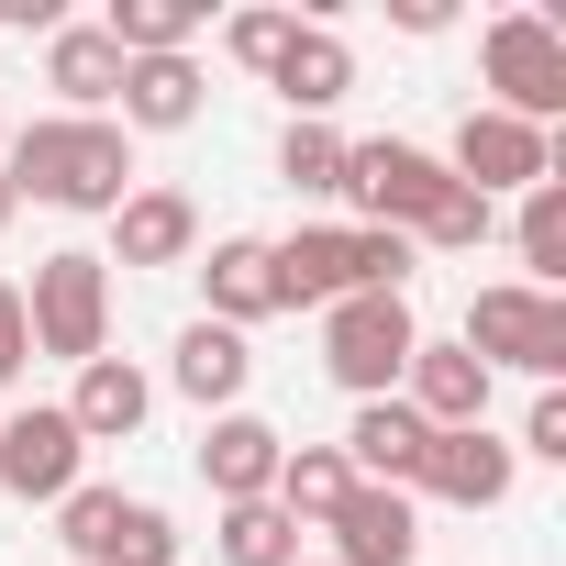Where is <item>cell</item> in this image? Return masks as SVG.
<instances>
[{
	"label": "cell",
	"mask_w": 566,
	"mask_h": 566,
	"mask_svg": "<svg viewBox=\"0 0 566 566\" xmlns=\"http://www.w3.org/2000/svg\"><path fill=\"white\" fill-rule=\"evenodd\" d=\"M444 178L478 189V200H500V189H544V178H555V145H544L533 123H511V112H467Z\"/></svg>",
	"instance_id": "obj_9"
},
{
	"label": "cell",
	"mask_w": 566,
	"mask_h": 566,
	"mask_svg": "<svg viewBox=\"0 0 566 566\" xmlns=\"http://www.w3.org/2000/svg\"><path fill=\"white\" fill-rule=\"evenodd\" d=\"M266 78H277V101H290V123H323V112L356 90V56H345V34H334V23H301V34H290V56H277Z\"/></svg>",
	"instance_id": "obj_20"
},
{
	"label": "cell",
	"mask_w": 566,
	"mask_h": 566,
	"mask_svg": "<svg viewBox=\"0 0 566 566\" xmlns=\"http://www.w3.org/2000/svg\"><path fill=\"white\" fill-rule=\"evenodd\" d=\"M511 455H544V467H566V400H555V389L533 400V422H522V444H511Z\"/></svg>",
	"instance_id": "obj_31"
},
{
	"label": "cell",
	"mask_w": 566,
	"mask_h": 566,
	"mask_svg": "<svg viewBox=\"0 0 566 566\" xmlns=\"http://www.w3.org/2000/svg\"><path fill=\"white\" fill-rule=\"evenodd\" d=\"M200 290H211V312H200V323L244 334V323H266V312H277V255H266L255 233H222V244H211V266H200Z\"/></svg>",
	"instance_id": "obj_19"
},
{
	"label": "cell",
	"mask_w": 566,
	"mask_h": 566,
	"mask_svg": "<svg viewBox=\"0 0 566 566\" xmlns=\"http://www.w3.org/2000/svg\"><path fill=\"white\" fill-rule=\"evenodd\" d=\"M277 178H290L301 200H345V134H334V123H290V145H277Z\"/></svg>",
	"instance_id": "obj_26"
},
{
	"label": "cell",
	"mask_w": 566,
	"mask_h": 566,
	"mask_svg": "<svg viewBox=\"0 0 566 566\" xmlns=\"http://www.w3.org/2000/svg\"><path fill=\"white\" fill-rule=\"evenodd\" d=\"M478 67H489V90H500L489 112H511V123H533V134L566 112V34H555L544 12H500V23L478 34Z\"/></svg>",
	"instance_id": "obj_5"
},
{
	"label": "cell",
	"mask_w": 566,
	"mask_h": 566,
	"mask_svg": "<svg viewBox=\"0 0 566 566\" xmlns=\"http://www.w3.org/2000/svg\"><path fill=\"white\" fill-rule=\"evenodd\" d=\"M400 400H411L422 433H467V422H489V367H478L467 345H411Z\"/></svg>",
	"instance_id": "obj_12"
},
{
	"label": "cell",
	"mask_w": 566,
	"mask_h": 566,
	"mask_svg": "<svg viewBox=\"0 0 566 566\" xmlns=\"http://www.w3.org/2000/svg\"><path fill=\"white\" fill-rule=\"evenodd\" d=\"M511 478H522V455H511L489 422H467V433H433V444H422L411 500H444V511H500V500H511Z\"/></svg>",
	"instance_id": "obj_10"
},
{
	"label": "cell",
	"mask_w": 566,
	"mask_h": 566,
	"mask_svg": "<svg viewBox=\"0 0 566 566\" xmlns=\"http://www.w3.org/2000/svg\"><path fill=\"white\" fill-rule=\"evenodd\" d=\"M23 334H34V356H67V367L112 356V266H101L90 244H56V255L34 266V290H23Z\"/></svg>",
	"instance_id": "obj_3"
},
{
	"label": "cell",
	"mask_w": 566,
	"mask_h": 566,
	"mask_svg": "<svg viewBox=\"0 0 566 566\" xmlns=\"http://www.w3.org/2000/svg\"><path fill=\"white\" fill-rule=\"evenodd\" d=\"M45 90L67 101V123H112V101H123V45H112L101 23H67V34L45 45Z\"/></svg>",
	"instance_id": "obj_17"
},
{
	"label": "cell",
	"mask_w": 566,
	"mask_h": 566,
	"mask_svg": "<svg viewBox=\"0 0 566 566\" xmlns=\"http://www.w3.org/2000/svg\"><path fill=\"white\" fill-rule=\"evenodd\" d=\"M522 266H533V290H555L566 277V178H544V189H522Z\"/></svg>",
	"instance_id": "obj_27"
},
{
	"label": "cell",
	"mask_w": 566,
	"mask_h": 566,
	"mask_svg": "<svg viewBox=\"0 0 566 566\" xmlns=\"http://www.w3.org/2000/svg\"><path fill=\"white\" fill-rule=\"evenodd\" d=\"M167 378H178V400H200V411H233V400H244V378H255V356H244V334H222V323H189V334H178V356H167Z\"/></svg>",
	"instance_id": "obj_22"
},
{
	"label": "cell",
	"mask_w": 566,
	"mask_h": 566,
	"mask_svg": "<svg viewBox=\"0 0 566 566\" xmlns=\"http://www.w3.org/2000/svg\"><path fill=\"white\" fill-rule=\"evenodd\" d=\"M23 367H34V334H23V290L0 277V389H12Z\"/></svg>",
	"instance_id": "obj_30"
},
{
	"label": "cell",
	"mask_w": 566,
	"mask_h": 566,
	"mask_svg": "<svg viewBox=\"0 0 566 566\" xmlns=\"http://www.w3.org/2000/svg\"><path fill=\"white\" fill-rule=\"evenodd\" d=\"M200 255V200L189 189H134L112 211V255L101 266H189Z\"/></svg>",
	"instance_id": "obj_15"
},
{
	"label": "cell",
	"mask_w": 566,
	"mask_h": 566,
	"mask_svg": "<svg viewBox=\"0 0 566 566\" xmlns=\"http://www.w3.org/2000/svg\"><path fill=\"white\" fill-rule=\"evenodd\" d=\"M411 345H422L411 290H356V301L323 312V367H334V389H356V400H400Z\"/></svg>",
	"instance_id": "obj_4"
},
{
	"label": "cell",
	"mask_w": 566,
	"mask_h": 566,
	"mask_svg": "<svg viewBox=\"0 0 566 566\" xmlns=\"http://www.w3.org/2000/svg\"><path fill=\"white\" fill-rule=\"evenodd\" d=\"M78 467H90V444H78V422L56 400H34V411L0 422V489H12V500H67Z\"/></svg>",
	"instance_id": "obj_11"
},
{
	"label": "cell",
	"mask_w": 566,
	"mask_h": 566,
	"mask_svg": "<svg viewBox=\"0 0 566 566\" xmlns=\"http://www.w3.org/2000/svg\"><path fill=\"white\" fill-rule=\"evenodd\" d=\"M455 345H467L489 378H500V367H522V378H555V367H566V301H555V290H478Z\"/></svg>",
	"instance_id": "obj_7"
},
{
	"label": "cell",
	"mask_w": 566,
	"mask_h": 566,
	"mask_svg": "<svg viewBox=\"0 0 566 566\" xmlns=\"http://www.w3.org/2000/svg\"><path fill=\"white\" fill-rule=\"evenodd\" d=\"M211 544H222V566H301V522L277 500H233Z\"/></svg>",
	"instance_id": "obj_25"
},
{
	"label": "cell",
	"mask_w": 566,
	"mask_h": 566,
	"mask_svg": "<svg viewBox=\"0 0 566 566\" xmlns=\"http://www.w3.org/2000/svg\"><path fill=\"white\" fill-rule=\"evenodd\" d=\"M277 255V312H334L356 290H411V233H378V222H301Z\"/></svg>",
	"instance_id": "obj_2"
},
{
	"label": "cell",
	"mask_w": 566,
	"mask_h": 566,
	"mask_svg": "<svg viewBox=\"0 0 566 566\" xmlns=\"http://www.w3.org/2000/svg\"><path fill=\"white\" fill-rule=\"evenodd\" d=\"M277 455H290V433L255 422V411H211V433H200V478H211L222 511L233 500H266L277 489Z\"/></svg>",
	"instance_id": "obj_14"
},
{
	"label": "cell",
	"mask_w": 566,
	"mask_h": 566,
	"mask_svg": "<svg viewBox=\"0 0 566 566\" xmlns=\"http://www.w3.org/2000/svg\"><path fill=\"white\" fill-rule=\"evenodd\" d=\"M56 411L78 422V444H134V433H145V411H156V378H145L134 356H90V367H78V389H67Z\"/></svg>",
	"instance_id": "obj_16"
},
{
	"label": "cell",
	"mask_w": 566,
	"mask_h": 566,
	"mask_svg": "<svg viewBox=\"0 0 566 566\" xmlns=\"http://www.w3.org/2000/svg\"><path fill=\"white\" fill-rule=\"evenodd\" d=\"M266 500L312 533V522H334V511L356 500V467H345L334 444H290V455H277V489H266Z\"/></svg>",
	"instance_id": "obj_23"
},
{
	"label": "cell",
	"mask_w": 566,
	"mask_h": 566,
	"mask_svg": "<svg viewBox=\"0 0 566 566\" xmlns=\"http://www.w3.org/2000/svg\"><path fill=\"white\" fill-rule=\"evenodd\" d=\"M200 123V67L189 56H134L123 67V134H189Z\"/></svg>",
	"instance_id": "obj_21"
},
{
	"label": "cell",
	"mask_w": 566,
	"mask_h": 566,
	"mask_svg": "<svg viewBox=\"0 0 566 566\" xmlns=\"http://www.w3.org/2000/svg\"><path fill=\"white\" fill-rule=\"evenodd\" d=\"M290 34H301V12H233V23H222L233 67H255V78H266L277 56H290Z\"/></svg>",
	"instance_id": "obj_28"
},
{
	"label": "cell",
	"mask_w": 566,
	"mask_h": 566,
	"mask_svg": "<svg viewBox=\"0 0 566 566\" xmlns=\"http://www.w3.org/2000/svg\"><path fill=\"white\" fill-rule=\"evenodd\" d=\"M444 189H455V178H444V156H422V145H400V134L345 145V200H356L378 233H422Z\"/></svg>",
	"instance_id": "obj_8"
},
{
	"label": "cell",
	"mask_w": 566,
	"mask_h": 566,
	"mask_svg": "<svg viewBox=\"0 0 566 566\" xmlns=\"http://www.w3.org/2000/svg\"><path fill=\"white\" fill-rule=\"evenodd\" d=\"M0 178H12V200H45V211H123L134 200V134L123 123H23L12 156H0Z\"/></svg>",
	"instance_id": "obj_1"
},
{
	"label": "cell",
	"mask_w": 566,
	"mask_h": 566,
	"mask_svg": "<svg viewBox=\"0 0 566 566\" xmlns=\"http://www.w3.org/2000/svg\"><path fill=\"white\" fill-rule=\"evenodd\" d=\"M422 422H411V400H356V422H345V467H356V489H411V467H422Z\"/></svg>",
	"instance_id": "obj_18"
},
{
	"label": "cell",
	"mask_w": 566,
	"mask_h": 566,
	"mask_svg": "<svg viewBox=\"0 0 566 566\" xmlns=\"http://www.w3.org/2000/svg\"><path fill=\"white\" fill-rule=\"evenodd\" d=\"M56 544L78 566H178V522L156 500H123V489H90V478L56 500Z\"/></svg>",
	"instance_id": "obj_6"
},
{
	"label": "cell",
	"mask_w": 566,
	"mask_h": 566,
	"mask_svg": "<svg viewBox=\"0 0 566 566\" xmlns=\"http://www.w3.org/2000/svg\"><path fill=\"white\" fill-rule=\"evenodd\" d=\"M211 23V0H112V45H123V67L134 56H189V34Z\"/></svg>",
	"instance_id": "obj_24"
},
{
	"label": "cell",
	"mask_w": 566,
	"mask_h": 566,
	"mask_svg": "<svg viewBox=\"0 0 566 566\" xmlns=\"http://www.w3.org/2000/svg\"><path fill=\"white\" fill-rule=\"evenodd\" d=\"M323 533H334V566H422V500L411 489H356Z\"/></svg>",
	"instance_id": "obj_13"
},
{
	"label": "cell",
	"mask_w": 566,
	"mask_h": 566,
	"mask_svg": "<svg viewBox=\"0 0 566 566\" xmlns=\"http://www.w3.org/2000/svg\"><path fill=\"white\" fill-rule=\"evenodd\" d=\"M12 211H23V200H12V178H0V233H12Z\"/></svg>",
	"instance_id": "obj_32"
},
{
	"label": "cell",
	"mask_w": 566,
	"mask_h": 566,
	"mask_svg": "<svg viewBox=\"0 0 566 566\" xmlns=\"http://www.w3.org/2000/svg\"><path fill=\"white\" fill-rule=\"evenodd\" d=\"M489 222H500V211H489L478 189H444V200H433V222H422L411 244H444V255H467V244H489Z\"/></svg>",
	"instance_id": "obj_29"
}]
</instances>
